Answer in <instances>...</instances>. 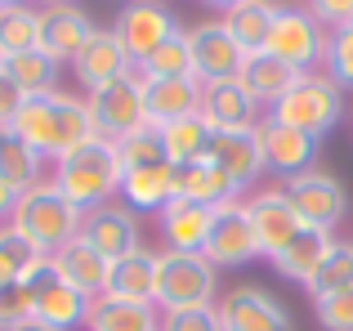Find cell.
Segmentation results:
<instances>
[{"mask_svg":"<svg viewBox=\"0 0 353 331\" xmlns=\"http://www.w3.org/2000/svg\"><path fill=\"white\" fill-rule=\"evenodd\" d=\"M9 331H50V327L36 323V318H27V323H18V327H9Z\"/></svg>","mask_w":353,"mask_h":331,"instance_id":"obj_45","label":"cell"},{"mask_svg":"<svg viewBox=\"0 0 353 331\" xmlns=\"http://www.w3.org/2000/svg\"><path fill=\"white\" fill-rule=\"evenodd\" d=\"M188 32V54H192V77L201 86H215V81H237L241 63H246V50L228 36V27L215 18H201V23L183 27Z\"/></svg>","mask_w":353,"mask_h":331,"instance_id":"obj_12","label":"cell"},{"mask_svg":"<svg viewBox=\"0 0 353 331\" xmlns=\"http://www.w3.org/2000/svg\"><path fill=\"white\" fill-rule=\"evenodd\" d=\"M45 174H50V161H45L14 126H5V130H0V183L23 197V192L36 188Z\"/></svg>","mask_w":353,"mask_h":331,"instance_id":"obj_27","label":"cell"},{"mask_svg":"<svg viewBox=\"0 0 353 331\" xmlns=\"http://www.w3.org/2000/svg\"><path fill=\"white\" fill-rule=\"evenodd\" d=\"M121 201H125L134 215H157L174 201V170L170 161H157V166H134V170L121 174Z\"/></svg>","mask_w":353,"mask_h":331,"instance_id":"obj_26","label":"cell"},{"mask_svg":"<svg viewBox=\"0 0 353 331\" xmlns=\"http://www.w3.org/2000/svg\"><path fill=\"white\" fill-rule=\"evenodd\" d=\"M322 72H327L340 90H353V27H336V32H331Z\"/></svg>","mask_w":353,"mask_h":331,"instance_id":"obj_38","label":"cell"},{"mask_svg":"<svg viewBox=\"0 0 353 331\" xmlns=\"http://www.w3.org/2000/svg\"><path fill=\"white\" fill-rule=\"evenodd\" d=\"M331 246H336V233H327V228H309V224H304L300 233H295L291 242L282 246V255L273 260V269L282 273L286 282H300V287H309L313 273H318V264L327 260Z\"/></svg>","mask_w":353,"mask_h":331,"instance_id":"obj_28","label":"cell"},{"mask_svg":"<svg viewBox=\"0 0 353 331\" xmlns=\"http://www.w3.org/2000/svg\"><path fill=\"white\" fill-rule=\"evenodd\" d=\"M157 233H161V251H201L210 237V219L215 206H201V201H179L174 197L165 210H157Z\"/></svg>","mask_w":353,"mask_h":331,"instance_id":"obj_23","label":"cell"},{"mask_svg":"<svg viewBox=\"0 0 353 331\" xmlns=\"http://www.w3.org/2000/svg\"><path fill=\"white\" fill-rule=\"evenodd\" d=\"M14 206H18V192H9L5 183H0V228L14 219Z\"/></svg>","mask_w":353,"mask_h":331,"instance_id":"obj_44","label":"cell"},{"mask_svg":"<svg viewBox=\"0 0 353 331\" xmlns=\"http://www.w3.org/2000/svg\"><path fill=\"white\" fill-rule=\"evenodd\" d=\"M50 264H54V273H59L68 287L81 291V296L99 300L108 291V269H112V260H108V255H99L81 233L72 237L68 246H59V251L50 255Z\"/></svg>","mask_w":353,"mask_h":331,"instance_id":"obj_22","label":"cell"},{"mask_svg":"<svg viewBox=\"0 0 353 331\" xmlns=\"http://www.w3.org/2000/svg\"><path fill=\"white\" fill-rule=\"evenodd\" d=\"M36 23H41V5H32V0L0 5V63L23 50H36Z\"/></svg>","mask_w":353,"mask_h":331,"instance_id":"obj_33","label":"cell"},{"mask_svg":"<svg viewBox=\"0 0 353 331\" xmlns=\"http://www.w3.org/2000/svg\"><path fill=\"white\" fill-rule=\"evenodd\" d=\"M94 32H99L94 14H85L81 5H50L41 9V23H36V45L54 63H77V54L90 45Z\"/></svg>","mask_w":353,"mask_h":331,"instance_id":"obj_17","label":"cell"},{"mask_svg":"<svg viewBox=\"0 0 353 331\" xmlns=\"http://www.w3.org/2000/svg\"><path fill=\"white\" fill-rule=\"evenodd\" d=\"M121 174H125V166L117 157V143L99 139V134L90 143H81L77 152H68V157H59L50 166V179L59 183V192L81 210V215L117 197Z\"/></svg>","mask_w":353,"mask_h":331,"instance_id":"obj_2","label":"cell"},{"mask_svg":"<svg viewBox=\"0 0 353 331\" xmlns=\"http://www.w3.org/2000/svg\"><path fill=\"white\" fill-rule=\"evenodd\" d=\"M259 103L241 90V81H215L201 90V121L215 134H233V130H255L259 126Z\"/></svg>","mask_w":353,"mask_h":331,"instance_id":"obj_20","label":"cell"},{"mask_svg":"<svg viewBox=\"0 0 353 331\" xmlns=\"http://www.w3.org/2000/svg\"><path fill=\"white\" fill-rule=\"evenodd\" d=\"M117 157H121V166H125V170H134V166H157V161H165L161 130H157L152 121H143L139 130L121 134V139H117Z\"/></svg>","mask_w":353,"mask_h":331,"instance_id":"obj_37","label":"cell"},{"mask_svg":"<svg viewBox=\"0 0 353 331\" xmlns=\"http://www.w3.org/2000/svg\"><path fill=\"white\" fill-rule=\"evenodd\" d=\"M304 9H309L327 32H336V27H353V0H304Z\"/></svg>","mask_w":353,"mask_h":331,"instance_id":"obj_42","label":"cell"},{"mask_svg":"<svg viewBox=\"0 0 353 331\" xmlns=\"http://www.w3.org/2000/svg\"><path fill=\"white\" fill-rule=\"evenodd\" d=\"M27 291H32V318L36 323H45L50 331H85L90 323V305L94 300L90 296H81L77 287H68V282L54 273V264H50V255H41V260L27 269Z\"/></svg>","mask_w":353,"mask_h":331,"instance_id":"obj_7","label":"cell"},{"mask_svg":"<svg viewBox=\"0 0 353 331\" xmlns=\"http://www.w3.org/2000/svg\"><path fill=\"white\" fill-rule=\"evenodd\" d=\"M277 5H282V0H237V5H228L224 14H219V23L228 27V36H233L241 50L255 54V50H264V45H268Z\"/></svg>","mask_w":353,"mask_h":331,"instance_id":"obj_29","label":"cell"},{"mask_svg":"<svg viewBox=\"0 0 353 331\" xmlns=\"http://www.w3.org/2000/svg\"><path fill=\"white\" fill-rule=\"evenodd\" d=\"M313 318L327 331H353V291H336V296L313 300Z\"/></svg>","mask_w":353,"mask_h":331,"instance_id":"obj_39","label":"cell"},{"mask_svg":"<svg viewBox=\"0 0 353 331\" xmlns=\"http://www.w3.org/2000/svg\"><path fill=\"white\" fill-rule=\"evenodd\" d=\"M237 81H241V90H246V94L259 103V112H268V108H273L277 99H282L286 90L300 81V72H295L291 63H282L277 54L255 50V54H246V63H241Z\"/></svg>","mask_w":353,"mask_h":331,"instance_id":"obj_25","label":"cell"},{"mask_svg":"<svg viewBox=\"0 0 353 331\" xmlns=\"http://www.w3.org/2000/svg\"><path fill=\"white\" fill-rule=\"evenodd\" d=\"M5 68V77L14 81L18 90H23L27 99H36V94H50V90H59V77H63V63H54L50 54L36 45V50H23V54H14V59H5L0 63Z\"/></svg>","mask_w":353,"mask_h":331,"instance_id":"obj_31","label":"cell"},{"mask_svg":"<svg viewBox=\"0 0 353 331\" xmlns=\"http://www.w3.org/2000/svg\"><path fill=\"white\" fill-rule=\"evenodd\" d=\"M139 81H143V112H148V121H152L157 130L201 112V90L206 86H201L197 77H170V81L139 77Z\"/></svg>","mask_w":353,"mask_h":331,"instance_id":"obj_21","label":"cell"},{"mask_svg":"<svg viewBox=\"0 0 353 331\" xmlns=\"http://www.w3.org/2000/svg\"><path fill=\"white\" fill-rule=\"evenodd\" d=\"M219 327L224 331H295V318L273 291L259 282H241V287L219 296Z\"/></svg>","mask_w":353,"mask_h":331,"instance_id":"obj_11","label":"cell"},{"mask_svg":"<svg viewBox=\"0 0 353 331\" xmlns=\"http://www.w3.org/2000/svg\"><path fill=\"white\" fill-rule=\"evenodd\" d=\"M286 197H291L295 215H300V224L309 228H327V233H336L340 224H345L349 215V188L336 179L331 170H322V166H313V170L295 174V179L282 183Z\"/></svg>","mask_w":353,"mask_h":331,"instance_id":"obj_8","label":"cell"},{"mask_svg":"<svg viewBox=\"0 0 353 331\" xmlns=\"http://www.w3.org/2000/svg\"><path fill=\"white\" fill-rule=\"evenodd\" d=\"M215 269H246V264L259 260V246H255V233H250V215H246V201H219L215 206V219H210V237L201 246Z\"/></svg>","mask_w":353,"mask_h":331,"instance_id":"obj_13","label":"cell"},{"mask_svg":"<svg viewBox=\"0 0 353 331\" xmlns=\"http://www.w3.org/2000/svg\"><path fill=\"white\" fill-rule=\"evenodd\" d=\"M219 305V269L201 251H161L157 255V309L183 314V309Z\"/></svg>","mask_w":353,"mask_h":331,"instance_id":"obj_4","label":"cell"},{"mask_svg":"<svg viewBox=\"0 0 353 331\" xmlns=\"http://www.w3.org/2000/svg\"><path fill=\"white\" fill-rule=\"evenodd\" d=\"M304 291L313 300L336 296V291H353V242H340L336 237V246L327 251V260L318 264V273H313V282Z\"/></svg>","mask_w":353,"mask_h":331,"instance_id":"obj_34","label":"cell"},{"mask_svg":"<svg viewBox=\"0 0 353 331\" xmlns=\"http://www.w3.org/2000/svg\"><path fill=\"white\" fill-rule=\"evenodd\" d=\"M32 5H41V9H50V5H77V0H32Z\"/></svg>","mask_w":353,"mask_h":331,"instance_id":"obj_47","label":"cell"},{"mask_svg":"<svg viewBox=\"0 0 353 331\" xmlns=\"http://www.w3.org/2000/svg\"><path fill=\"white\" fill-rule=\"evenodd\" d=\"M14 130L50 166L94 139V121H90L85 94H72V90H50V94L27 99L14 117Z\"/></svg>","mask_w":353,"mask_h":331,"instance_id":"obj_1","label":"cell"},{"mask_svg":"<svg viewBox=\"0 0 353 331\" xmlns=\"http://www.w3.org/2000/svg\"><path fill=\"white\" fill-rule=\"evenodd\" d=\"M81 237H85L99 255L121 260V255L143 246V215H134L121 197H112V201H103V206L81 215Z\"/></svg>","mask_w":353,"mask_h":331,"instance_id":"obj_15","label":"cell"},{"mask_svg":"<svg viewBox=\"0 0 353 331\" xmlns=\"http://www.w3.org/2000/svg\"><path fill=\"white\" fill-rule=\"evenodd\" d=\"M9 224H14L41 255H54L59 246H68L72 237L81 233V210L72 206V201L59 192V183L45 174L36 188H27L23 197H18Z\"/></svg>","mask_w":353,"mask_h":331,"instance_id":"obj_3","label":"cell"},{"mask_svg":"<svg viewBox=\"0 0 353 331\" xmlns=\"http://www.w3.org/2000/svg\"><path fill=\"white\" fill-rule=\"evenodd\" d=\"M241 201H246L250 233H255L259 255L273 264L277 255H282V246L304 228L300 215H295V206H291V197H286V188H255V192H246Z\"/></svg>","mask_w":353,"mask_h":331,"instance_id":"obj_14","label":"cell"},{"mask_svg":"<svg viewBox=\"0 0 353 331\" xmlns=\"http://www.w3.org/2000/svg\"><path fill=\"white\" fill-rule=\"evenodd\" d=\"M85 108H90V121H94V134L99 139H121V134L139 130L148 121L143 112V81H139V68L130 77L112 81L103 90H90L85 94Z\"/></svg>","mask_w":353,"mask_h":331,"instance_id":"obj_10","label":"cell"},{"mask_svg":"<svg viewBox=\"0 0 353 331\" xmlns=\"http://www.w3.org/2000/svg\"><path fill=\"white\" fill-rule=\"evenodd\" d=\"M85 331H161V309L157 305H139V300L99 296L94 305H90Z\"/></svg>","mask_w":353,"mask_h":331,"instance_id":"obj_30","label":"cell"},{"mask_svg":"<svg viewBox=\"0 0 353 331\" xmlns=\"http://www.w3.org/2000/svg\"><path fill=\"white\" fill-rule=\"evenodd\" d=\"M23 103H27V94L5 77V68H0V130L14 126V117H18V108H23Z\"/></svg>","mask_w":353,"mask_h":331,"instance_id":"obj_43","label":"cell"},{"mask_svg":"<svg viewBox=\"0 0 353 331\" xmlns=\"http://www.w3.org/2000/svg\"><path fill=\"white\" fill-rule=\"evenodd\" d=\"M139 77L152 81H170V77H192V54H188V32H174L170 41H161L143 63H139Z\"/></svg>","mask_w":353,"mask_h":331,"instance_id":"obj_35","label":"cell"},{"mask_svg":"<svg viewBox=\"0 0 353 331\" xmlns=\"http://www.w3.org/2000/svg\"><path fill=\"white\" fill-rule=\"evenodd\" d=\"M255 139H259V152H264V170L277 174V179H295V174L313 170V161H318V143L313 134L304 130H291V126L273 121V117H259L255 126Z\"/></svg>","mask_w":353,"mask_h":331,"instance_id":"obj_16","label":"cell"},{"mask_svg":"<svg viewBox=\"0 0 353 331\" xmlns=\"http://www.w3.org/2000/svg\"><path fill=\"white\" fill-rule=\"evenodd\" d=\"M157 255L161 246H139V251L121 255L108 269V291L103 296H117V300H139V305H157Z\"/></svg>","mask_w":353,"mask_h":331,"instance_id":"obj_24","label":"cell"},{"mask_svg":"<svg viewBox=\"0 0 353 331\" xmlns=\"http://www.w3.org/2000/svg\"><path fill=\"white\" fill-rule=\"evenodd\" d=\"M179 27H183L179 14H174L165 0H125V5L117 9V18H112V32H117V41L125 45V54L134 59V68L161 41H170Z\"/></svg>","mask_w":353,"mask_h":331,"instance_id":"obj_9","label":"cell"},{"mask_svg":"<svg viewBox=\"0 0 353 331\" xmlns=\"http://www.w3.org/2000/svg\"><path fill=\"white\" fill-rule=\"evenodd\" d=\"M264 117L291 126V130L313 134V139H327L340 126V117H345V90H340L327 72H304Z\"/></svg>","mask_w":353,"mask_h":331,"instance_id":"obj_5","label":"cell"},{"mask_svg":"<svg viewBox=\"0 0 353 331\" xmlns=\"http://www.w3.org/2000/svg\"><path fill=\"white\" fill-rule=\"evenodd\" d=\"M72 72H77V86L90 94V90H103V86H112V81L130 77V72H134V59L125 54V45L117 41L112 27H99V32L90 36V45L77 54Z\"/></svg>","mask_w":353,"mask_h":331,"instance_id":"obj_18","label":"cell"},{"mask_svg":"<svg viewBox=\"0 0 353 331\" xmlns=\"http://www.w3.org/2000/svg\"><path fill=\"white\" fill-rule=\"evenodd\" d=\"M32 291H27V282H9V287H0V331L18 327L32 318Z\"/></svg>","mask_w":353,"mask_h":331,"instance_id":"obj_40","label":"cell"},{"mask_svg":"<svg viewBox=\"0 0 353 331\" xmlns=\"http://www.w3.org/2000/svg\"><path fill=\"white\" fill-rule=\"evenodd\" d=\"M201 5H210V9H219V14H224L228 5H237V0H201Z\"/></svg>","mask_w":353,"mask_h":331,"instance_id":"obj_46","label":"cell"},{"mask_svg":"<svg viewBox=\"0 0 353 331\" xmlns=\"http://www.w3.org/2000/svg\"><path fill=\"white\" fill-rule=\"evenodd\" d=\"M210 139H215V130L201 121V112H197V117H183V121L161 126V148H165V161H170V166L206 161Z\"/></svg>","mask_w":353,"mask_h":331,"instance_id":"obj_32","label":"cell"},{"mask_svg":"<svg viewBox=\"0 0 353 331\" xmlns=\"http://www.w3.org/2000/svg\"><path fill=\"white\" fill-rule=\"evenodd\" d=\"M161 331H224L219 327V309H183V314H161Z\"/></svg>","mask_w":353,"mask_h":331,"instance_id":"obj_41","label":"cell"},{"mask_svg":"<svg viewBox=\"0 0 353 331\" xmlns=\"http://www.w3.org/2000/svg\"><path fill=\"white\" fill-rule=\"evenodd\" d=\"M327 41L331 32L309 14L304 5H277V18H273V32H268V54H277L282 63H291L295 72H322V59H327Z\"/></svg>","mask_w":353,"mask_h":331,"instance_id":"obj_6","label":"cell"},{"mask_svg":"<svg viewBox=\"0 0 353 331\" xmlns=\"http://www.w3.org/2000/svg\"><path fill=\"white\" fill-rule=\"evenodd\" d=\"M206 161L215 166V170L224 174V179H233V183H237V192H241V197H246V192H255L259 174H268V170H264V152H259L255 130L215 134V139H210Z\"/></svg>","mask_w":353,"mask_h":331,"instance_id":"obj_19","label":"cell"},{"mask_svg":"<svg viewBox=\"0 0 353 331\" xmlns=\"http://www.w3.org/2000/svg\"><path fill=\"white\" fill-rule=\"evenodd\" d=\"M41 260V251H36L32 242H27L23 233H18L14 224L0 228V287H9V282H23L27 269Z\"/></svg>","mask_w":353,"mask_h":331,"instance_id":"obj_36","label":"cell"},{"mask_svg":"<svg viewBox=\"0 0 353 331\" xmlns=\"http://www.w3.org/2000/svg\"><path fill=\"white\" fill-rule=\"evenodd\" d=\"M0 5H23V0H0Z\"/></svg>","mask_w":353,"mask_h":331,"instance_id":"obj_48","label":"cell"}]
</instances>
